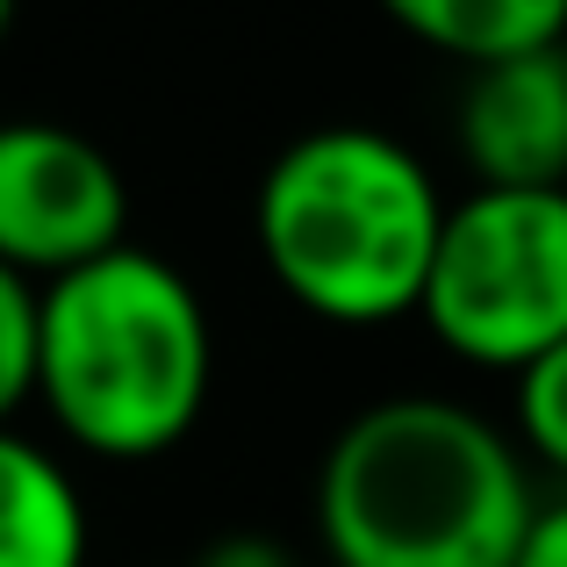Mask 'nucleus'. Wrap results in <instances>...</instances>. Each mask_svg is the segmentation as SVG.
Listing matches in <instances>:
<instances>
[{
	"instance_id": "obj_8",
	"label": "nucleus",
	"mask_w": 567,
	"mask_h": 567,
	"mask_svg": "<svg viewBox=\"0 0 567 567\" xmlns=\"http://www.w3.org/2000/svg\"><path fill=\"white\" fill-rule=\"evenodd\" d=\"M395 29L460 58L467 72L539 58L567 43V0H395Z\"/></svg>"
},
{
	"instance_id": "obj_13",
	"label": "nucleus",
	"mask_w": 567,
	"mask_h": 567,
	"mask_svg": "<svg viewBox=\"0 0 567 567\" xmlns=\"http://www.w3.org/2000/svg\"><path fill=\"white\" fill-rule=\"evenodd\" d=\"M323 567H331V560H323Z\"/></svg>"
},
{
	"instance_id": "obj_4",
	"label": "nucleus",
	"mask_w": 567,
	"mask_h": 567,
	"mask_svg": "<svg viewBox=\"0 0 567 567\" xmlns=\"http://www.w3.org/2000/svg\"><path fill=\"white\" fill-rule=\"evenodd\" d=\"M416 317L453 360L496 374H525L567 346V187L460 194Z\"/></svg>"
},
{
	"instance_id": "obj_12",
	"label": "nucleus",
	"mask_w": 567,
	"mask_h": 567,
	"mask_svg": "<svg viewBox=\"0 0 567 567\" xmlns=\"http://www.w3.org/2000/svg\"><path fill=\"white\" fill-rule=\"evenodd\" d=\"M8 29H14V8H8V0H0V43H8Z\"/></svg>"
},
{
	"instance_id": "obj_11",
	"label": "nucleus",
	"mask_w": 567,
	"mask_h": 567,
	"mask_svg": "<svg viewBox=\"0 0 567 567\" xmlns=\"http://www.w3.org/2000/svg\"><path fill=\"white\" fill-rule=\"evenodd\" d=\"M517 567H567V503H539L525 546H517Z\"/></svg>"
},
{
	"instance_id": "obj_9",
	"label": "nucleus",
	"mask_w": 567,
	"mask_h": 567,
	"mask_svg": "<svg viewBox=\"0 0 567 567\" xmlns=\"http://www.w3.org/2000/svg\"><path fill=\"white\" fill-rule=\"evenodd\" d=\"M37 338H43V288L0 266V431L37 395Z\"/></svg>"
},
{
	"instance_id": "obj_3",
	"label": "nucleus",
	"mask_w": 567,
	"mask_h": 567,
	"mask_svg": "<svg viewBox=\"0 0 567 567\" xmlns=\"http://www.w3.org/2000/svg\"><path fill=\"white\" fill-rule=\"evenodd\" d=\"M216 381L208 309L158 251H109L43 288L37 402L101 460H152L194 431Z\"/></svg>"
},
{
	"instance_id": "obj_5",
	"label": "nucleus",
	"mask_w": 567,
	"mask_h": 567,
	"mask_svg": "<svg viewBox=\"0 0 567 567\" xmlns=\"http://www.w3.org/2000/svg\"><path fill=\"white\" fill-rule=\"evenodd\" d=\"M130 187L94 137L65 123H0V266L65 280L123 251Z\"/></svg>"
},
{
	"instance_id": "obj_1",
	"label": "nucleus",
	"mask_w": 567,
	"mask_h": 567,
	"mask_svg": "<svg viewBox=\"0 0 567 567\" xmlns=\"http://www.w3.org/2000/svg\"><path fill=\"white\" fill-rule=\"evenodd\" d=\"M532 517L517 445L445 395L367 402L317 467L331 567H517Z\"/></svg>"
},
{
	"instance_id": "obj_2",
	"label": "nucleus",
	"mask_w": 567,
	"mask_h": 567,
	"mask_svg": "<svg viewBox=\"0 0 567 567\" xmlns=\"http://www.w3.org/2000/svg\"><path fill=\"white\" fill-rule=\"evenodd\" d=\"M445 194L402 137L331 123L295 137L259 181V259L309 317L395 323L424 309Z\"/></svg>"
},
{
	"instance_id": "obj_6",
	"label": "nucleus",
	"mask_w": 567,
	"mask_h": 567,
	"mask_svg": "<svg viewBox=\"0 0 567 567\" xmlns=\"http://www.w3.org/2000/svg\"><path fill=\"white\" fill-rule=\"evenodd\" d=\"M460 158L474 187H567V43L474 72L460 94Z\"/></svg>"
},
{
	"instance_id": "obj_7",
	"label": "nucleus",
	"mask_w": 567,
	"mask_h": 567,
	"mask_svg": "<svg viewBox=\"0 0 567 567\" xmlns=\"http://www.w3.org/2000/svg\"><path fill=\"white\" fill-rule=\"evenodd\" d=\"M0 567H86L80 482L22 431H0Z\"/></svg>"
},
{
	"instance_id": "obj_10",
	"label": "nucleus",
	"mask_w": 567,
	"mask_h": 567,
	"mask_svg": "<svg viewBox=\"0 0 567 567\" xmlns=\"http://www.w3.org/2000/svg\"><path fill=\"white\" fill-rule=\"evenodd\" d=\"M517 439L567 474V346H554L539 367L517 374Z\"/></svg>"
}]
</instances>
